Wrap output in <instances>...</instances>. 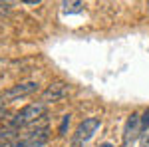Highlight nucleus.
Returning <instances> with one entry per match:
<instances>
[{"label":"nucleus","mask_w":149,"mask_h":147,"mask_svg":"<svg viewBox=\"0 0 149 147\" xmlns=\"http://www.w3.org/2000/svg\"><path fill=\"white\" fill-rule=\"evenodd\" d=\"M46 115V103L42 102H34L20 107L18 111L8 119V125L16 127V129H24V127H30V125H36L38 127V121Z\"/></svg>","instance_id":"obj_1"},{"label":"nucleus","mask_w":149,"mask_h":147,"mask_svg":"<svg viewBox=\"0 0 149 147\" xmlns=\"http://www.w3.org/2000/svg\"><path fill=\"white\" fill-rule=\"evenodd\" d=\"M100 127H102V117H97V115H90V117L81 119L80 123H78V127H76V131H74V135H72L70 145L72 147H84L97 133Z\"/></svg>","instance_id":"obj_2"},{"label":"nucleus","mask_w":149,"mask_h":147,"mask_svg":"<svg viewBox=\"0 0 149 147\" xmlns=\"http://www.w3.org/2000/svg\"><path fill=\"white\" fill-rule=\"evenodd\" d=\"M70 84L68 82H52V84H48L46 88L42 90V93H40V102L42 103H60V102H64L66 98H68V93H70Z\"/></svg>","instance_id":"obj_3"},{"label":"nucleus","mask_w":149,"mask_h":147,"mask_svg":"<svg viewBox=\"0 0 149 147\" xmlns=\"http://www.w3.org/2000/svg\"><path fill=\"white\" fill-rule=\"evenodd\" d=\"M143 131H141V113L133 111L129 117L125 119V125H123V135H121V147H129L133 145L139 139Z\"/></svg>","instance_id":"obj_4"},{"label":"nucleus","mask_w":149,"mask_h":147,"mask_svg":"<svg viewBox=\"0 0 149 147\" xmlns=\"http://www.w3.org/2000/svg\"><path fill=\"white\" fill-rule=\"evenodd\" d=\"M40 88L38 82H22V84H14L8 90L2 93L4 102H14V100H20V98H26V95H32L36 93Z\"/></svg>","instance_id":"obj_5"},{"label":"nucleus","mask_w":149,"mask_h":147,"mask_svg":"<svg viewBox=\"0 0 149 147\" xmlns=\"http://www.w3.org/2000/svg\"><path fill=\"white\" fill-rule=\"evenodd\" d=\"M18 139H22L24 143H28V145H32V147H46L48 141H50V127H46V125L44 127H36V129L24 133Z\"/></svg>","instance_id":"obj_6"},{"label":"nucleus","mask_w":149,"mask_h":147,"mask_svg":"<svg viewBox=\"0 0 149 147\" xmlns=\"http://www.w3.org/2000/svg\"><path fill=\"white\" fill-rule=\"evenodd\" d=\"M62 10L64 14H80L84 10V2L81 0H62Z\"/></svg>","instance_id":"obj_7"},{"label":"nucleus","mask_w":149,"mask_h":147,"mask_svg":"<svg viewBox=\"0 0 149 147\" xmlns=\"http://www.w3.org/2000/svg\"><path fill=\"white\" fill-rule=\"evenodd\" d=\"M70 121H72V115H70V113L62 115V121H60V127H58V137H66V135H68Z\"/></svg>","instance_id":"obj_8"},{"label":"nucleus","mask_w":149,"mask_h":147,"mask_svg":"<svg viewBox=\"0 0 149 147\" xmlns=\"http://www.w3.org/2000/svg\"><path fill=\"white\" fill-rule=\"evenodd\" d=\"M149 129V107H145L141 111V131H147Z\"/></svg>","instance_id":"obj_9"},{"label":"nucleus","mask_w":149,"mask_h":147,"mask_svg":"<svg viewBox=\"0 0 149 147\" xmlns=\"http://www.w3.org/2000/svg\"><path fill=\"white\" fill-rule=\"evenodd\" d=\"M10 147H32V145H28V143H24L22 139H18V141H14Z\"/></svg>","instance_id":"obj_10"},{"label":"nucleus","mask_w":149,"mask_h":147,"mask_svg":"<svg viewBox=\"0 0 149 147\" xmlns=\"http://www.w3.org/2000/svg\"><path fill=\"white\" fill-rule=\"evenodd\" d=\"M139 147H149V135H145L143 139H141V145Z\"/></svg>","instance_id":"obj_11"},{"label":"nucleus","mask_w":149,"mask_h":147,"mask_svg":"<svg viewBox=\"0 0 149 147\" xmlns=\"http://www.w3.org/2000/svg\"><path fill=\"white\" fill-rule=\"evenodd\" d=\"M22 2H26V4H40L42 0H22Z\"/></svg>","instance_id":"obj_12"},{"label":"nucleus","mask_w":149,"mask_h":147,"mask_svg":"<svg viewBox=\"0 0 149 147\" xmlns=\"http://www.w3.org/2000/svg\"><path fill=\"white\" fill-rule=\"evenodd\" d=\"M4 115H6V107H2V109H0V119H2Z\"/></svg>","instance_id":"obj_13"},{"label":"nucleus","mask_w":149,"mask_h":147,"mask_svg":"<svg viewBox=\"0 0 149 147\" xmlns=\"http://www.w3.org/2000/svg\"><path fill=\"white\" fill-rule=\"evenodd\" d=\"M4 103H6V102H4V98H2V95H0V109H2V107H6V105H4Z\"/></svg>","instance_id":"obj_14"},{"label":"nucleus","mask_w":149,"mask_h":147,"mask_svg":"<svg viewBox=\"0 0 149 147\" xmlns=\"http://www.w3.org/2000/svg\"><path fill=\"white\" fill-rule=\"evenodd\" d=\"M100 147H115V145H113V143H107V141H105V143H102Z\"/></svg>","instance_id":"obj_15"}]
</instances>
